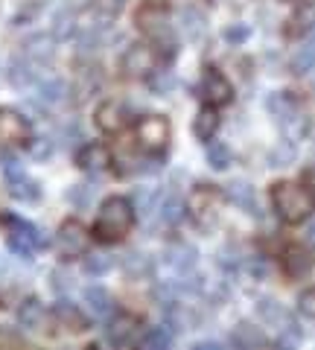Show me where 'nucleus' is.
Listing matches in <instances>:
<instances>
[{
  "mask_svg": "<svg viewBox=\"0 0 315 350\" xmlns=\"http://www.w3.org/2000/svg\"><path fill=\"white\" fill-rule=\"evenodd\" d=\"M271 204H275V211L284 222L295 225L315 213V190L307 187V184L280 181L271 187Z\"/></svg>",
  "mask_w": 315,
  "mask_h": 350,
  "instance_id": "f257e3e1",
  "label": "nucleus"
},
{
  "mask_svg": "<svg viewBox=\"0 0 315 350\" xmlns=\"http://www.w3.org/2000/svg\"><path fill=\"white\" fill-rule=\"evenodd\" d=\"M135 222V211H132V202L123 199V196H114L100 207V216H96V225L94 231L105 243H117L128 234V228Z\"/></svg>",
  "mask_w": 315,
  "mask_h": 350,
  "instance_id": "f03ea898",
  "label": "nucleus"
},
{
  "mask_svg": "<svg viewBox=\"0 0 315 350\" xmlns=\"http://www.w3.org/2000/svg\"><path fill=\"white\" fill-rule=\"evenodd\" d=\"M169 140V123L167 117H158V114H149V117H140L137 120V144L149 149V152H161Z\"/></svg>",
  "mask_w": 315,
  "mask_h": 350,
  "instance_id": "7ed1b4c3",
  "label": "nucleus"
},
{
  "mask_svg": "<svg viewBox=\"0 0 315 350\" xmlns=\"http://www.w3.org/2000/svg\"><path fill=\"white\" fill-rule=\"evenodd\" d=\"M85 248H88V231L79 225V222H64L59 228V234H56V251L61 257H79L85 254Z\"/></svg>",
  "mask_w": 315,
  "mask_h": 350,
  "instance_id": "20e7f679",
  "label": "nucleus"
},
{
  "mask_svg": "<svg viewBox=\"0 0 315 350\" xmlns=\"http://www.w3.org/2000/svg\"><path fill=\"white\" fill-rule=\"evenodd\" d=\"M29 137V123L12 108H0V146H15Z\"/></svg>",
  "mask_w": 315,
  "mask_h": 350,
  "instance_id": "39448f33",
  "label": "nucleus"
},
{
  "mask_svg": "<svg viewBox=\"0 0 315 350\" xmlns=\"http://www.w3.org/2000/svg\"><path fill=\"white\" fill-rule=\"evenodd\" d=\"M123 70H126V76H135V79L149 76L155 70V50L146 47V44H132V47L123 53Z\"/></svg>",
  "mask_w": 315,
  "mask_h": 350,
  "instance_id": "423d86ee",
  "label": "nucleus"
},
{
  "mask_svg": "<svg viewBox=\"0 0 315 350\" xmlns=\"http://www.w3.org/2000/svg\"><path fill=\"white\" fill-rule=\"evenodd\" d=\"M199 96L208 105H225L231 100V82H228L219 70H208L199 82Z\"/></svg>",
  "mask_w": 315,
  "mask_h": 350,
  "instance_id": "0eeeda50",
  "label": "nucleus"
},
{
  "mask_svg": "<svg viewBox=\"0 0 315 350\" xmlns=\"http://www.w3.org/2000/svg\"><path fill=\"white\" fill-rule=\"evenodd\" d=\"M44 245V237H41L38 228H32L27 222H15L12 228V237H9V248L15 251L20 257H32L36 254V248Z\"/></svg>",
  "mask_w": 315,
  "mask_h": 350,
  "instance_id": "6e6552de",
  "label": "nucleus"
},
{
  "mask_svg": "<svg viewBox=\"0 0 315 350\" xmlns=\"http://www.w3.org/2000/svg\"><path fill=\"white\" fill-rule=\"evenodd\" d=\"M6 178H9V196H15V199H20V202H36L41 196L38 184L32 178H27L24 170L18 167V161L6 163Z\"/></svg>",
  "mask_w": 315,
  "mask_h": 350,
  "instance_id": "1a4fd4ad",
  "label": "nucleus"
},
{
  "mask_svg": "<svg viewBox=\"0 0 315 350\" xmlns=\"http://www.w3.org/2000/svg\"><path fill=\"white\" fill-rule=\"evenodd\" d=\"M128 123V111L123 103H114L108 100L102 103L100 108H96V126H100L102 131H108V135H117V131H123Z\"/></svg>",
  "mask_w": 315,
  "mask_h": 350,
  "instance_id": "9d476101",
  "label": "nucleus"
},
{
  "mask_svg": "<svg viewBox=\"0 0 315 350\" xmlns=\"http://www.w3.org/2000/svg\"><path fill=\"white\" fill-rule=\"evenodd\" d=\"M137 27L146 32V36L158 38L167 32V9L158 6V3H146L137 9Z\"/></svg>",
  "mask_w": 315,
  "mask_h": 350,
  "instance_id": "9b49d317",
  "label": "nucleus"
},
{
  "mask_svg": "<svg viewBox=\"0 0 315 350\" xmlns=\"http://www.w3.org/2000/svg\"><path fill=\"white\" fill-rule=\"evenodd\" d=\"M178 29H181V36L187 41H199L204 32H208V18H204L202 9L187 6V9H181L178 12Z\"/></svg>",
  "mask_w": 315,
  "mask_h": 350,
  "instance_id": "f8f14e48",
  "label": "nucleus"
},
{
  "mask_svg": "<svg viewBox=\"0 0 315 350\" xmlns=\"http://www.w3.org/2000/svg\"><path fill=\"white\" fill-rule=\"evenodd\" d=\"M312 266H315V257H312V251L303 248V245H292V248L286 251V257H284V269H286L289 278H303V275H310Z\"/></svg>",
  "mask_w": 315,
  "mask_h": 350,
  "instance_id": "ddd939ff",
  "label": "nucleus"
},
{
  "mask_svg": "<svg viewBox=\"0 0 315 350\" xmlns=\"http://www.w3.org/2000/svg\"><path fill=\"white\" fill-rule=\"evenodd\" d=\"M216 204H219V193L204 187L193 196V211H195V219L202 225H213L216 222Z\"/></svg>",
  "mask_w": 315,
  "mask_h": 350,
  "instance_id": "4468645a",
  "label": "nucleus"
},
{
  "mask_svg": "<svg viewBox=\"0 0 315 350\" xmlns=\"http://www.w3.org/2000/svg\"><path fill=\"white\" fill-rule=\"evenodd\" d=\"M6 76H9V82H12L15 88H29L32 82L38 79V64L32 59H27V56H18V59H12V64H9Z\"/></svg>",
  "mask_w": 315,
  "mask_h": 350,
  "instance_id": "2eb2a0df",
  "label": "nucleus"
},
{
  "mask_svg": "<svg viewBox=\"0 0 315 350\" xmlns=\"http://www.w3.org/2000/svg\"><path fill=\"white\" fill-rule=\"evenodd\" d=\"M53 319H56V324L64 327L68 333H79V330H85V315L76 310L73 304H68V301H61V304L53 306Z\"/></svg>",
  "mask_w": 315,
  "mask_h": 350,
  "instance_id": "dca6fc26",
  "label": "nucleus"
},
{
  "mask_svg": "<svg viewBox=\"0 0 315 350\" xmlns=\"http://www.w3.org/2000/svg\"><path fill=\"white\" fill-rule=\"evenodd\" d=\"M18 324L24 330H41V324H44V304L38 298H27L18 306Z\"/></svg>",
  "mask_w": 315,
  "mask_h": 350,
  "instance_id": "f3484780",
  "label": "nucleus"
},
{
  "mask_svg": "<svg viewBox=\"0 0 315 350\" xmlns=\"http://www.w3.org/2000/svg\"><path fill=\"white\" fill-rule=\"evenodd\" d=\"M225 199L231 204H236V207H243V211H257L254 187H251V184H245V181H231V184H228Z\"/></svg>",
  "mask_w": 315,
  "mask_h": 350,
  "instance_id": "a211bd4d",
  "label": "nucleus"
},
{
  "mask_svg": "<svg viewBox=\"0 0 315 350\" xmlns=\"http://www.w3.org/2000/svg\"><path fill=\"white\" fill-rule=\"evenodd\" d=\"M53 53H56V47H53V38H50V36H32V38L24 44V56L36 62L38 68L53 59Z\"/></svg>",
  "mask_w": 315,
  "mask_h": 350,
  "instance_id": "6ab92c4d",
  "label": "nucleus"
},
{
  "mask_svg": "<svg viewBox=\"0 0 315 350\" xmlns=\"http://www.w3.org/2000/svg\"><path fill=\"white\" fill-rule=\"evenodd\" d=\"M79 167H82L85 172L100 175V172L108 167V152H105V146H100V144H88V146L79 152Z\"/></svg>",
  "mask_w": 315,
  "mask_h": 350,
  "instance_id": "aec40b11",
  "label": "nucleus"
},
{
  "mask_svg": "<svg viewBox=\"0 0 315 350\" xmlns=\"http://www.w3.org/2000/svg\"><path fill=\"white\" fill-rule=\"evenodd\" d=\"M105 336H108V342H111L114 347L132 345V338H135V321L126 319V315H120V319H114L111 324L105 327Z\"/></svg>",
  "mask_w": 315,
  "mask_h": 350,
  "instance_id": "412c9836",
  "label": "nucleus"
},
{
  "mask_svg": "<svg viewBox=\"0 0 315 350\" xmlns=\"http://www.w3.org/2000/svg\"><path fill=\"white\" fill-rule=\"evenodd\" d=\"M315 29V0H307V3L298 6V12L289 21V32L292 36H307V32Z\"/></svg>",
  "mask_w": 315,
  "mask_h": 350,
  "instance_id": "4be33fe9",
  "label": "nucleus"
},
{
  "mask_svg": "<svg viewBox=\"0 0 315 350\" xmlns=\"http://www.w3.org/2000/svg\"><path fill=\"white\" fill-rule=\"evenodd\" d=\"M85 304H88V310H91L94 315H100V319H105V315H111V310H114L111 295H108L105 289H100V286L85 289Z\"/></svg>",
  "mask_w": 315,
  "mask_h": 350,
  "instance_id": "5701e85b",
  "label": "nucleus"
},
{
  "mask_svg": "<svg viewBox=\"0 0 315 350\" xmlns=\"http://www.w3.org/2000/svg\"><path fill=\"white\" fill-rule=\"evenodd\" d=\"M64 96H68V85H64L59 76H53V79H44L38 85V100L47 103V105H59L64 103Z\"/></svg>",
  "mask_w": 315,
  "mask_h": 350,
  "instance_id": "b1692460",
  "label": "nucleus"
},
{
  "mask_svg": "<svg viewBox=\"0 0 315 350\" xmlns=\"http://www.w3.org/2000/svg\"><path fill=\"white\" fill-rule=\"evenodd\" d=\"M269 111H271V117L277 120V123H284L286 117H292L298 111V105H295V100H292L289 94H284V91H277V94H271L269 96Z\"/></svg>",
  "mask_w": 315,
  "mask_h": 350,
  "instance_id": "393cba45",
  "label": "nucleus"
},
{
  "mask_svg": "<svg viewBox=\"0 0 315 350\" xmlns=\"http://www.w3.org/2000/svg\"><path fill=\"white\" fill-rule=\"evenodd\" d=\"M73 32H76V12L70 6H61L56 18H53V38L64 41V38H70Z\"/></svg>",
  "mask_w": 315,
  "mask_h": 350,
  "instance_id": "a878e982",
  "label": "nucleus"
},
{
  "mask_svg": "<svg viewBox=\"0 0 315 350\" xmlns=\"http://www.w3.org/2000/svg\"><path fill=\"white\" fill-rule=\"evenodd\" d=\"M167 262L178 271H190L195 266V248L193 245H172L167 251Z\"/></svg>",
  "mask_w": 315,
  "mask_h": 350,
  "instance_id": "bb28decb",
  "label": "nucleus"
},
{
  "mask_svg": "<svg viewBox=\"0 0 315 350\" xmlns=\"http://www.w3.org/2000/svg\"><path fill=\"white\" fill-rule=\"evenodd\" d=\"M231 342H234L236 347H266V336L260 333L257 327H251V324H240V327L234 330Z\"/></svg>",
  "mask_w": 315,
  "mask_h": 350,
  "instance_id": "cd10ccee",
  "label": "nucleus"
},
{
  "mask_svg": "<svg viewBox=\"0 0 315 350\" xmlns=\"http://www.w3.org/2000/svg\"><path fill=\"white\" fill-rule=\"evenodd\" d=\"M158 216L164 219L167 225H178V222H181L184 204H181V199H178L176 193H169V196H164V199L158 202Z\"/></svg>",
  "mask_w": 315,
  "mask_h": 350,
  "instance_id": "c85d7f7f",
  "label": "nucleus"
},
{
  "mask_svg": "<svg viewBox=\"0 0 315 350\" xmlns=\"http://www.w3.org/2000/svg\"><path fill=\"white\" fill-rule=\"evenodd\" d=\"M216 129H219V117H216L213 108H204V111L195 117V123H193V131H195V137L199 140H210L216 135Z\"/></svg>",
  "mask_w": 315,
  "mask_h": 350,
  "instance_id": "c756f323",
  "label": "nucleus"
},
{
  "mask_svg": "<svg viewBox=\"0 0 315 350\" xmlns=\"http://www.w3.org/2000/svg\"><path fill=\"white\" fill-rule=\"evenodd\" d=\"M315 68V41H310V44H303V47L292 56V70H295L298 76H303V73H310Z\"/></svg>",
  "mask_w": 315,
  "mask_h": 350,
  "instance_id": "7c9ffc66",
  "label": "nucleus"
},
{
  "mask_svg": "<svg viewBox=\"0 0 315 350\" xmlns=\"http://www.w3.org/2000/svg\"><path fill=\"white\" fill-rule=\"evenodd\" d=\"M123 266L128 275H137V278H146L149 271H152V257H146L143 251H132V254H126L123 260Z\"/></svg>",
  "mask_w": 315,
  "mask_h": 350,
  "instance_id": "2f4dec72",
  "label": "nucleus"
},
{
  "mask_svg": "<svg viewBox=\"0 0 315 350\" xmlns=\"http://www.w3.org/2000/svg\"><path fill=\"white\" fill-rule=\"evenodd\" d=\"M176 76H172L169 70H155L149 76V88H152V94H161V96H167L172 94V88H176Z\"/></svg>",
  "mask_w": 315,
  "mask_h": 350,
  "instance_id": "473e14b6",
  "label": "nucleus"
},
{
  "mask_svg": "<svg viewBox=\"0 0 315 350\" xmlns=\"http://www.w3.org/2000/svg\"><path fill=\"white\" fill-rule=\"evenodd\" d=\"M292 161H295V144H292V140H284L280 146H275L269 152V163H271V167H289Z\"/></svg>",
  "mask_w": 315,
  "mask_h": 350,
  "instance_id": "72a5a7b5",
  "label": "nucleus"
},
{
  "mask_svg": "<svg viewBox=\"0 0 315 350\" xmlns=\"http://www.w3.org/2000/svg\"><path fill=\"white\" fill-rule=\"evenodd\" d=\"M208 163H210L213 170L231 167V149H228L225 144H210L208 146Z\"/></svg>",
  "mask_w": 315,
  "mask_h": 350,
  "instance_id": "f704fd0d",
  "label": "nucleus"
},
{
  "mask_svg": "<svg viewBox=\"0 0 315 350\" xmlns=\"http://www.w3.org/2000/svg\"><path fill=\"white\" fill-rule=\"evenodd\" d=\"M172 345V333L167 327H152V330L143 336V347H155V350H164Z\"/></svg>",
  "mask_w": 315,
  "mask_h": 350,
  "instance_id": "c9c22d12",
  "label": "nucleus"
},
{
  "mask_svg": "<svg viewBox=\"0 0 315 350\" xmlns=\"http://www.w3.org/2000/svg\"><path fill=\"white\" fill-rule=\"evenodd\" d=\"M114 266V260H111V254H91V257H85V271L88 275H105L108 269Z\"/></svg>",
  "mask_w": 315,
  "mask_h": 350,
  "instance_id": "e433bc0d",
  "label": "nucleus"
},
{
  "mask_svg": "<svg viewBox=\"0 0 315 350\" xmlns=\"http://www.w3.org/2000/svg\"><path fill=\"white\" fill-rule=\"evenodd\" d=\"M102 44V32L100 29H85L79 38V53H96Z\"/></svg>",
  "mask_w": 315,
  "mask_h": 350,
  "instance_id": "4c0bfd02",
  "label": "nucleus"
},
{
  "mask_svg": "<svg viewBox=\"0 0 315 350\" xmlns=\"http://www.w3.org/2000/svg\"><path fill=\"white\" fill-rule=\"evenodd\" d=\"M29 155L36 158V161H47L53 155V140H47V137L32 140V144H29Z\"/></svg>",
  "mask_w": 315,
  "mask_h": 350,
  "instance_id": "58836bf2",
  "label": "nucleus"
},
{
  "mask_svg": "<svg viewBox=\"0 0 315 350\" xmlns=\"http://www.w3.org/2000/svg\"><path fill=\"white\" fill-rule=\"evenodd\" d=\"M68 199H70L73 204H79V207L91 204V199H94V187H88V184H76V187L68 193Z\"/></svg>",
  "mask_w": 315,
  "mask_h": 350,
  "instance_id": "ea45409f",
  "label": "nucleus"
},
{
  "mask_svg": "<svg viewBox=\"0 0 315 350\" xmlns=\"http://www.w3.org/2000/svg\"><path fill=\"white\" fill-rule=\"evenodd\" d=\"M298 310L307 315V319H315V286L312 289H303L298 295Z\"/></svg>",
  "mask_w": 315,
  "mask_h": 350,
  "instance_id": "a19ab883",
  "label": "nucleus"
},
{
  "mask_svg": "<svg viewBox=\"0 0 315 350\" xmlns=\"http://www.w3.org/2000/svg\"><path fill=\"white\" fill-rule=\"evenodd\" d=\"M123 6H126V0H96V12H100L102 18H108V21L120 12Z\"/></svg>",
  "mask_w": 315,
  "mask_h": 350,
  "instance_id": "79ce46f5",
  "label": "nucleus"
},
{
  "mask_svg": "<svg viewBox=\"0 0 315 350\" xmlns=\"http://www.w3.org/2000/svg\"><path fill=\"white\" fill-rule=\"evenodd\" d=\"M219 266L228 271V275H234V271L240 269V257H234V251H222V254H219Z\"/></svg>",
  "mask_w": 315,
  "mask_h": 350,
  "instance_id": "37998d69",
  "label": "nucleus"
},
{
  "mask_svg": "<svg viewBox=\"0 0 315 350\" xmlns=\"http://www.w3.org/2000/svg\"><path fill=\"white\" fill-rule=\"evenodd\" d=\"M137 207H140V213H149V211H155V207H158L155 193H140V196H137Z\"/></svg>",
  "mask_w": 315,
  "mask_h": 350,
  "instance_id": "c03bdc74",
  "label": "nucleus"
},
{
  "mask_svg": "<svg viewBox=\"0 0 315 350\" xmlns=\"http://www.w3.org/2000/svg\"><path fill=\"white\" fill-rule=\"evenodd\" d=\"M248 36V27H234V29H228V38H234V41H243Z\"/></svg>",
  "mask_w": 315,
  "mask_h": 350,
  "instance_id": "a18cd8bd",
  "label": "nucleus"
},
{
  "mask_svg": "<svg viewBox=\"0 0 315 350\" xmlns=\"http://www.w3.org/2000/svg\"><path fill=\"white\" fill-rule=\"evenodd\" d=\"M53 286H56V289H68V275L56 271V275H53Z\"/></svg>",
  "mask_w": 315,
  "mask_h": 350,
  "instance_id": "49530a36",
  "label": "nucleus"
},
{
  "mask_svg": "<svg viewBox=\"0 0 315 350\" xmlns=\"http://www.w3.org/2000/svg\"><path fill=\"white\" fill-rule=\"evenodd\" d=\"M307 237H310V239H312V243H315V222H312V225L307 228Z\"/></svg>",
  "mask_w": 315,
  "mask_h": 350,
  "instance_id": "de8ad7c7",
  "label": "nucleus"
},
{
  "mask_svg": "<svg viewBox=\"0 0 315 350\" xmlns=\"http://www.w3.org/2000/svg\"><path fill=\"white\" fill-rule=\"evenodd\" d=\"M284 3H295V0H284Z\"/></svg>",
  "mask_w": 315,
  "mask_h": 350,
  "instance_id": "09e8293b",
  "label": "nucleus"
}]
</instances>
